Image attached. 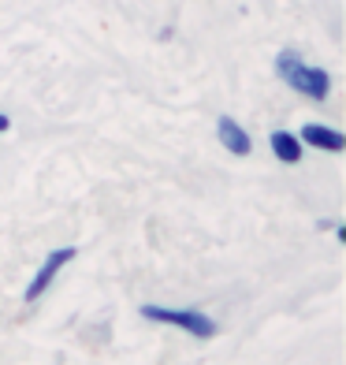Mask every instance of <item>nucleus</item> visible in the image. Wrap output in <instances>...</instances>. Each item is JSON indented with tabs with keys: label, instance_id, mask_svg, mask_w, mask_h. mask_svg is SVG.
<instances>
[{
	"label": "nucleus",
	"instance_id": "20e7f679",
	"mask_svg": "<svg viewBox=\"0 0 346 365\" xmlns=\"http://www.w3.org/2000/svg\"><path fill=\"white\" fill-rule=\"evenodd\" d=\"M298 138H302V145H317V149H324V153H342V149H346V135H342V130L324 127V123H305L298 130Z\"/></svg>",
	"mask_w": 346,
	"mask_h": 365
},
{
	"label": "nucleus",
	"instance_id": "f03ea898",
	"mask_svg": "<svg viewBox=\"0 0 346 365\" xmlns=\"http://www.w3.org/2000/svg\"><path fill=\"white\" fill-rule=\"evenodd\" d=\"M142 317L145 321H157V324H175V328H183L190 331V336L197 339H212L216 336V321L209 317V313L201 309H168V306H142Z\"/></svg>",
	"mask_w": 346,
	"mask_h": 365
},
{
	"label": "nucleus",
	"instance_id": "f257e3e1",
	"mask_svg": "<svg viewBox=\"0 0 346 365\" xmlns=\"http://www.w3.org/2000/svg\"><path fill=\"white\" fill-rule=\"evenodd\" d=\"M276 75L283 78L290 90L309 97V101H327V93H332V75H327L324 68L305 63L298 53H290V48H283V53L276 56Z\"/></svg>",
	"mask_w": 346,
	"mask_h": 365
},
{
	"label": "nucleus",
	"instance_id": "39448f33",
	"mask_svg": "<svg viewBox=\"0 0 346 365\" xmlns=\"http://www.w3.org/2000/svg\"><path fill=\"white\" fill-rule=\"evenodd\" d=\"M216 135H220V142H224L235 157H250L253 142H250V135L242 130L238 120H231V115H220V120H216Z\"/></svg>",
	"mask_w": 346,
	"mask_h": 365
},
{
	"label": "nucleus",
	"instance_id": "423d86ee",
	"mask_svg": "<svg viewBox=\"0 0 346 365\" xmlns=\"http://www.w3.org/2000/svg\"><path fill=\"white\" fill-rule=\"evenodd\" d=\"M268 145H272L276 160H283V164H298L302 160V138L290 135V130H272Z\"/></svg>",
	"mask_w": 346,
	"mask_h": 365
},
{
	"label": "nucleus",
	"instance_id": "7ed1b4c3",
	"mask_svg": "<svg viewBox=\"0 0 346 365\" xmlns=\"http://www.w3.org/2000/svg\"><path fill=\"white\" fill-rule=\"evenodd\" d=\"M75 254H78L75 246H60V250H53V254H48V257H45V264L38 269V276L30 279V287L23 291V298H26V302H38V298L48 291V284L56 279V272H60V269H63V264H68Z\"/></svg>",
	"mask_w": 346,
	"mask_h": 365
},
{
	"label": "nucleus",
	"instance_id": "0eeeda50",
	"mask_svg": "<svg viewBox=\"0 0 346 365\" xmlns=\"http://www.w3.org/2000/svg\"><path fill=\"white\" fill-rule=\"evenodd\" d=\"M8 127H11V120H8V115H4V112H0V135H4V130H8Z\"/></svg>",
	"mask_w": 346,
	"mask_h": 365
}]
</instances>
